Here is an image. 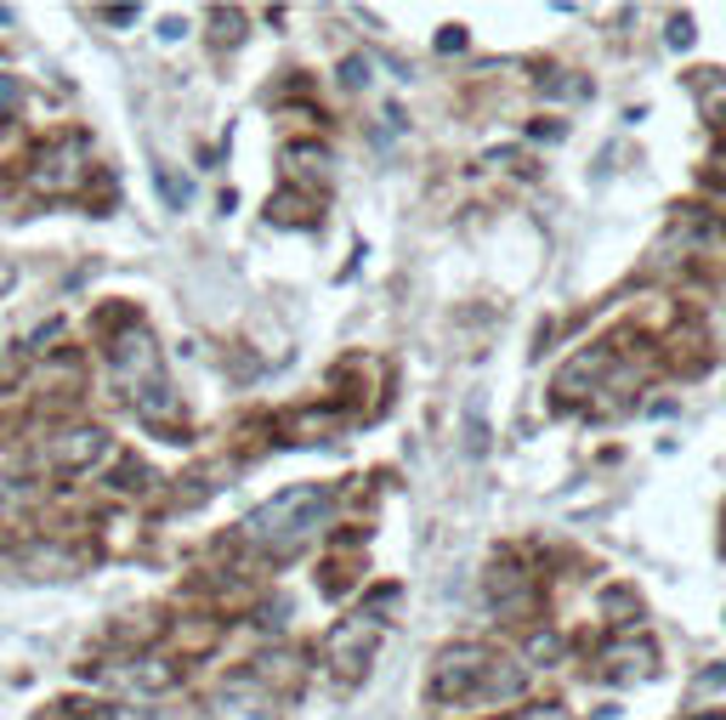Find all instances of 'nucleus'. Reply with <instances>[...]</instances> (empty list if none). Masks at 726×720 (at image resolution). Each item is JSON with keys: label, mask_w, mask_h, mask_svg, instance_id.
Wrapping results in <instances>:
<instances>
[{"label": "nucleus", "mask_w": 726, "mask_h": 720, "mask_svg": "<svg viewBox=\"0 0 726 720\" xmlns=\"http://www.w3.org/2000/svg\"><path fill=\"white\" fill-rule=\"evenodd\" d=\"M324 522H329V488L296 483V488L273 494L267 505H256L245 516V539L262 545V551H273V556H289V551H301Z\"/></svg>", "instance_id": "1"}, {"label": "nucleus", "mask_w": 726, "mask_h": 720, "mask_svg": "<svg viewBox=\"0 0 726 720\" xmlns=\"http://www.w3.org/2000/svg\"><path fill=\"white\" fill-rule=\"evenodd\" d=\"M85 136H58V142H45V148L34 154L29 165V182H34V194L45 199H69L85 187Z\"/></svg>", "instance_id": "2"}, {"label": "nucleus", "mask_w": 726, "mask_h": 720, "mask_svg": "<svg viewBox=\"0 0 726 720\" xmlns=\"http://www.w3.org/2000/svg\"><path fill=\"white\" fill-rule=\"evenodd\" d=\"M489 647H477V641H454L438 652V664H431V698L438 703H460V698H477L482 676H489Z\"/></svg>", "instance_id": "3"}, {"label": "nucleus", "mask_w": 726, "mask_h": 720, "mask_svg": "<svg viewBox=\"0 0 726 720\" xmlns=\"http://www.w3.org/2000/svg\"><path fill=\"white\" fill-rule=\"evenodd\" d=\"M109 369H114V380H120L131 398L165 380V363H160V347H154V335H149V329L120 335V341L109 347Z\"/></svg>", "instance_id": "4"}, {"label": "nucleus", "mask_w": 726, "mask_h": 720, "mask_svg": "<svg viewBox=\"0 0 726 720\" xmlns=\"http://www.w3.org/2000/svg\"><path fill=\"white\" fill-rule=\"evenodd\" d=\"M375 647H380V624L375 618H347V624H335V630H329L324 664L341 681H358L364 669H369V658H375Z\"/></svg>", "instance_id": "5"}, {"label": "nucleus", "mask_w": 726, "mask_h": 720, "mask_svg": "<svg viewBox=\"0 0 726 720\" xmlns=\"http://www.w3.org/2000/svg\"><path fill=\"white\" fill-rule=\"evenodd\" d=\"M211 720H278V692H267L250 669L245 676H227L211 692Z\"/></svg>", "instance_id": "6"}, {"label": "nucleus", "mask_w": 726, "mask_h": 720, "mask_svg": "<svg viewBox=\"0 0 726 720\" xmlns=\"http://www.w3.org/2000/svg\"><path fill=\"white\" fill-rule=\"evenodd\" d=\"M658 669V647L647 641V636H618L607 652H602V676L613 681V687H636V681H647Z\"/></svg>", "instance_id": "7"}, {"label": "nucleus", "mask_w": 726, "mask_h": 720, "mask_svg": "<svg viewBox=\"0 0 726 720\" xmlns=\"http://www.w3.org/2000/svg\"><path fill=\"white\" fill-rule=\"evenodd\" d=\"M96 460H109V431L103 425H69L52 443V465L58 471H91Z\"/></svg>", "instance_id": "8"}, {"label": "nucleus", "mask_w": 726, "mask_h": 720, "mask_svg": "<svg viewBox=\"0 0 726 720\" xmlns=\"http://www.w3.org/2000/svg\"><path fill=\"white\" fill-rule=\"evenodd\" d=\"M522 687H528V669L522 664L489 658V676H482V687H477L471 703H511V698H522Z\"/></svg>", "instance_id": "9"}, {"label": "nucleus", "mask_w": 726, "mask_h": 720, "mask_svg": "<svg viewBox=\"0 0 726 720\" xmlns=\"http://www.w3.org/2000/svg\"><path fill=\"white\" fill-rule=\"evenodd\" d=\"M613 363V352L607 347H591V352H579L562 374H556V403H567V398H585V387H591V380L602 374Z\"/></svg>", "instance_id": "10"}, {"label": "nucleus", "mask_w": 726, "mask_h": 720, "mask_svg": "<svg viewBox=\"0 0 726 720\" xmlns=\"http://www.w3.org/2000/svg\"><path fill=\"white\" fill-rule=\"evenodd\" d=\"M489 601H494L505 618L528 613V607H534V590H528V573H517V567H494V573H489Z\"/></svg>", "instance_id": "11"}, {"label": "nucleus", "mask_w": 726, "mask_h": 720, "mask_svg": "<svg viewBox=\"0 0 726 720\" xmlns=\"http://www.w3.org/2000/svg\"><path fill=\"white\" fill-rule=\"evenodd\" d=\"M131 403H136V414L149 420L154 431H176L182 425V398L165 387V380H160V387H149V392H136Z\"/></svg>", "instance_id": "12"}, {"label": "nucleus", "mask_w": 726, "mask_h": 720, "mask_svg": "<svg viewBox=\"0 0 726 720\" xmlns=\"http://www.w3.org/2000/svg\"><path fill=\"white\" fill-rule=\"evenodd\" d=\"M125 681H131V692H149V698H160V692H171L182 676H176V664L171 658H131V669H125Z\"/></svg>", "instance_id": "13"}, {"label": "nucleus", "mask_w": 726, "mask_h": 720, "mask_svg": "<svg viewBox=\"0 0 726 720\" xmlns=\"http://www.w3.org/2000/svg\"><path fill=\"white\" fill-rule=\"evenodd\" d=\"M307 199L301 194H278V199H267V222H278V227H307Z\"/></svg>", "instance_id": "14"}, {"label": "nucleus", "mask_w": 726, "mask_h": 720, "mask_svg": "<svg viewBox=\"0 0 726 720\" xmlns=\"http://www.w3.org/2000/svg\"><path fill=\"white\" fill-rule=\"evenodd\" d=\"M466 454H489V420H482V398L466 403Z\"/></svg>", "instance_id": "15"}, {"label": "nucleus", "mask_w": 726, "mask_h": 720, "mask_svg": "<svg viewBox=\"0 0 726 720\" xmlns=\"http://www.w3.org/2000/svg\"><path fill=\"white\" fill-rule=\"evenodd\" d=\"M698 91H704V114H709L715 125H726V74H720V69H709Z\"/></svg>", "instance_id": "16"}, {"label": "nucleus", "mask_w": 726, "mask_h": 720, "mask_svg": "<svg viewBox=\"0 0 726 720\" xmlns=\"http://www.w3.org/2000/svg\"><path fill=\"white\" fill-rule=\"evenodd\" d=\"M522 652H528V664H556L562 658V636L556 630H534Z\"/></svg>", "instance_id": "17"}, {"label": "nucleus", "mask_w": 726, "mask_h": 720, "mask_svg": "<svg viewBox=\"0 0 726 720\" xmlns=\"http://www.w3.org/2000/svg\"><path fill=\"white\" fill-rule=\"evenodd\" d=\"M154 182H160V194H165V205H171V210H182V205L193 199V182H187V176H171V171H154Z\"/></svg>", "instance_id": "18"}, {"label": "nucleus", "mask_w": 726, "mask_h": 720, "mask_svg": "<svg viewBox=\"0 0 726 720\" xmlns=\"http://www.w3.org/2000/svg\"><path fill=\"white\" fill-rule=\"evenodd\" d=\"M664 40L675 45V52H687V45H693V18H687V12H675L669 29H664Z\"/></svg>", "instance_id": "19"}, {"label": "nucleus", "mask_w": 726, "mask_h": 720, "mask_svg": "<svg viewBox=\"0 0 726 720\" xmlns=\"http://www.w3.org/2000/svg\"><path fill=\"white\" fill-rule=\"evenodd\" d=\"M545 97H591L585 80H545Z\"/></svg>", "instance_id": "20"}, {"label": "nucleus", "mask_w": 726, "mask_h": 720, "mask_svg": "<svg viewBox=\"0 0 726 720\" xmlns=\"http://www.w3.org/2000/svg\"><path fill=\"white\" fill-rule=\"evenodd\" d=\"M341 85H369V63H364V58H347V63H341Z\"/></svg>", "instance_id": "21"}, {"label": "nucleus", "mask_w": 726, "mask_h": 720, "mask_svg": "<svg viewBox=\"0 0 726 720\" xmlns=\"http://www.w3.org/2000/svg\"><path fill=\"white\" fill-rule=\"evenodd\" d=\"M607 613H631V618H636V613H642V601H636L631 590H607Z\"/></svg>", "instance_id": "22"}, {"label": "nucleus", "mask_w": 726, "mask_h": 720, "mask_svg": "<svg viewBox=\"0 0 726 720\" xmlns=\"http://www.w3.org/2000/svg\"><path fill=\"white\" fill-rule=\"evenodd\" d=\"M216 23H222V40L238 45V34H245V18H238V12H216Z\"/></svg>", "instance_id": "23"}, {"label": "nucleus", "mask_w": 726, "mask_h": 720, "mask_svg": "<svg viewBox=\"0 0 726 720\" xmlns=\"http://www.w3.org/2000/svg\"><path fill=\"white\" fill-rule=\"evenodd\" d=\"M438 52H466V29H460V23L438 34Z\"/></svg>", "instance_id": "24"}, {"label": "nucleus", "mask_w": 726, "mask_h": 720, "mask_svg": "<svg viewBox=\"0 0 726 720\" xmlns=\"http://www.w3.org/2000/svg\"><path fill=\"white\" fill-rule=\"evenodd\" d=\"M96 18H103V23H136V7H103Z\"/></svg>", "instance_id": "25"}, {"label": "nucleus", "mask_w": 726, "mask_h": 720, "mask_svg": "<svg viewBox=\"0 0 726 720\" xmlns=\"http://www.w3.org/2000/svg\"><path fill=\"white\" fill-rule=\"evenodd\" d=\"M522 720H567V709H556V703H540V709H528Z\"/></svg>", "instance_id": "26"}, {"label": "nucleus", "mask_w": 726, "mask_h": 720, "mask_svg": "<svg viewBox=\"0 0 726 720\" xmlns=\"http://www.w3.org/2000/svg\"><path fill=\"white\" fill-rule=\"evenodd\" d=\"M7 284H12V267H7V261H0V290H7Z\"/></svg>", "instance_id": "27"}]
</instances>
